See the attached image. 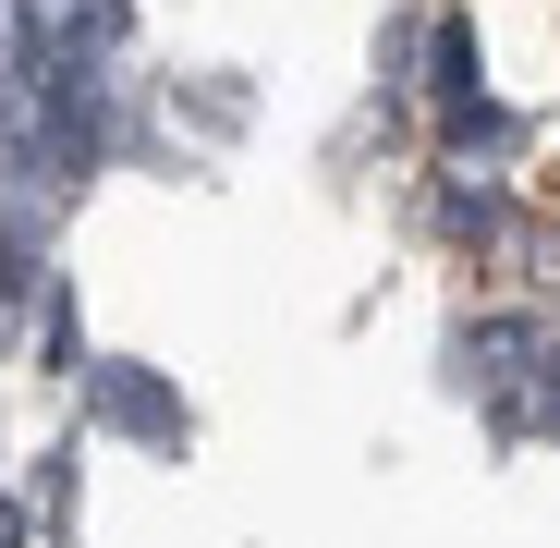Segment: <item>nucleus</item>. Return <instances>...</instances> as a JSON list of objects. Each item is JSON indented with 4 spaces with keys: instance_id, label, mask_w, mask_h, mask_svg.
<instances>
[{
    "instance_id": "f257e3e1",
    "label": "nucleus",
    "mask_w": 560,
    "mask_h": 548,
    "mask_svg": "<svg viewBox=\"0 0 560 548\" xmlns=\"http://www.w3.org/2000/svg\"><path fill=\"white\" fill-rule=\"evenodd\" d=\"M13 293H25V232L0 220V305H13Z\"/></svg>"
},
{
    "instance_id": "f03ea898",
    "label": "nucleus",
    "mask_w": 560,
    "mask_h": 548,
    "mask_svg": "<svg viewBox=\"0 0 560 548\" xmlns=\"http://www.w3.org/2000/svg\"><path fill=\"white\" fill-rule=\"evenodd\" d=\"M0 548H25V536H13V500H0Z\"/></svg>"
}]
</instances>
